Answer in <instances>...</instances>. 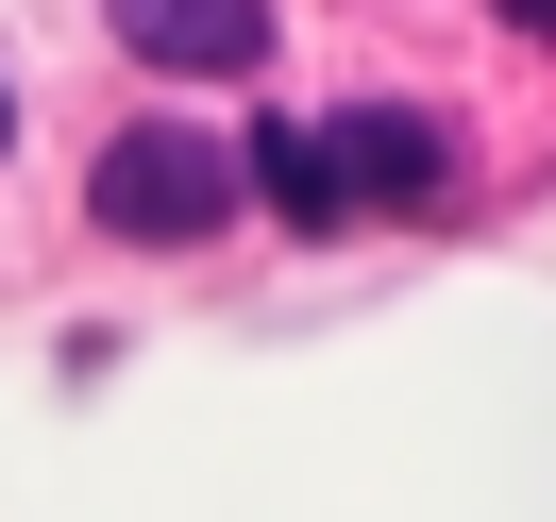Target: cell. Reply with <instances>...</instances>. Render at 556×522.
<instances>
[{
	"label": "cell",
	"instance_id": "1",
	"mask_svg": "<svg viewBox=\"0 0 556 522\" xmlns=\"http://www.w3.org/2000/svg\"><path fill=\"white\" fill-rule=\"evenodd\" d=\"M253 186H270L304 237H338L354 203H439L455 186V136L421 102H338V118H270L253 136Z\"/></svg>",
	"mask_w": 556,
	"mask_h": 522
},
{
	"label": "cell",
	"instance_id": "2",
	"mask_svg": "<svg viewBox=\"0 0 556 522\" xmlns=\"http://www.w3.org/2000/svg\"><path fill=\"white\" fill-rule=\"evenodd\" d=\"M237 169H253V152L219 136V118H136V136H102L85 203H102V237L169 253V237H219V219H237Z\"/></svg>",
	"mask_w": 556,
	"mask_h": 522
},
{
	"label": "cell",
	"instance_id": "3",
	"mask_svg": "<svg viewBox=\"0 0 556 522\" xmlns=\"http://www.w3.org/2000/svg\"><path fill=\"white\" fill-rule=\"evenodd\" d=\"M118 51L169 68V85H237L270 51V0H118Z\"/></svg>",
	"mask_w": 556,
	"mask_h": 522
},
{
	"label": "cell",
	"instance_id": "4",
	"mask_svg": "<svg viewBox=\"0 0 556 522\" xmlns=\"http://www.w3.org/2000/svg\"><path fill=\"white\" fill-rule=\"evenodd\" d=\"M506 17H522V35H556V0H506Z\"/></svg>",
	"mask_w": 556,
	"mask_h": 522
},
{
	"label": "cell",
	"instance_id": "5",
	"mask_svg": "<svg viewBox=\"0 0 556 522\" xmlns=\"http://www.w3.org/2000/svg\"><path fill=\"white\" fill-rule=\"evenodd\" d=\"M0 152H17V102H0Z\"/></svg>",
	"mask_w": 556,
	"mask_h": 522
}]
</instances>
